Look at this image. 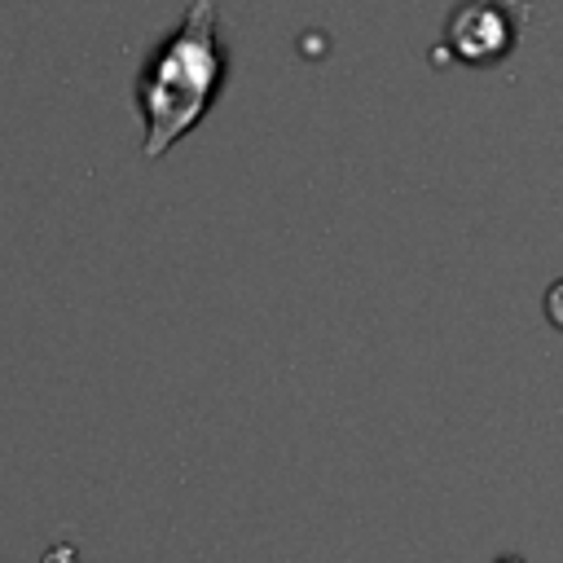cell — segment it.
<instances>
[{"mask_svg": "<svg viewBox=\"0 0 563 563\" xmlns=\"http://www.w3.org/2000/svg\"><path fill=\"white\" fill-rule=\"evenodd\" d=\"M224 75L229 53L220 44V9L216 0H189L180 22L150 48L136 75L141 158L154 163L185 141L220 101Z\"/></svg>", "mask_w": 563, "mask_h": 563, "instance_id": "1", "label": "cell"}, {"mask_svg": "<svg viewBox=\"0 0 563 563\" xmlns=\"http://www.w3.org/2000/svg\"><path fill=\"white\" fill-rule=\"evenodd\" d=\"M444 40L453 48L457 62L466 66H488V62H501L515 44V26L506 18L501 4L493 0H466L449 13V26H444Z\"/></svg>", "mask_w": 563, "mask_h": 563, "instance_id": "2", "label": "cell"}, {"mask_svg": "<svg viewBox=\"0 0 563 563\" xmlns=\"http://www.w3.org/2000/svg\"><path fill=\"white\" fill-rule=\"evenodd\" d=\"M545 317H550V325L563 330V277L550 282V290H545Z\"/></svg>", "mask_w": 563, "mask_h": 563, "instance_id": "3", "label": "cell"}, {"mask_svg": "<svg viewBox=\"0 0 563 563\" xmlns=\"http://www.w3.org/2000/svg\"><path fill=\"white\" fill-rule=\"evenodd\" d=\"M493 563H523L519 554H501V559H493Z\"/></svg>", "mask_w": 563, "mask_h": 563, "instance_id": "4", "label": "cell"}]
</instances>
